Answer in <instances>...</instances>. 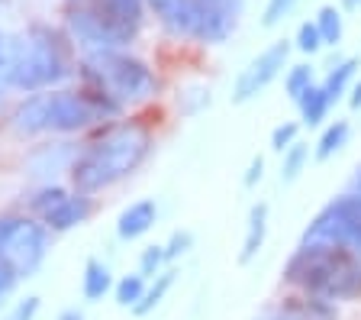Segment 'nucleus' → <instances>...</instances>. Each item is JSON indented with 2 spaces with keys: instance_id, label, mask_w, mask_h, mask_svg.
<instances>
[{
  "instance_id": "1a4fd4ad",
  "label": "nucleus",
  "mask_w": 361,
  "mask_h": 320,
  "mask_svg": "<svg viewBox=\"0 0 361 320\" xmlns=\"http://www.w3.org/2000/svg\"><path fill=\"white\" fill-rule=\"evenodd\" d=\"M287 59H290V42H287V39H278V42H271L264 52H258L255 59L239 71V78H235L233 104H248V100H255L258 94L284 71Z\"/></svg>"
},
{
  "instance_id": "39448f33",
  "label": "nucleus",
  "mask_w": 361,
  "mask_h": 320,
  "mask_svg": "<svg viewBox=\"0 0 361 320\" xmlns=\"http://www.w3.org/2000/svg\"><path fill=\"white\" fill-rule=\"evenodd\" d=\"M284 282L323 301L361 297V259L342 246L300 243L284 266Z\"/></svg>"
},
{
  "instance_id": "412c9836",
  "label": "nucleus",
  "mask_w": 361,
  "mask_h": 320,
  "mask_svg": "<svg viewBox=\"0 0 361 320\" xmlns=\"http://www.w3.org/2000/svg\"><path fill=\"white\" fill-rule=\"evenodd\" d=\"M348 133H352V126H348V120H336L329 123L323 130V136H319V143H316V159L323 162L329 159V155H336L342 146L348 143Z\"/></svg>"
},
{
  "instance_id": "9d476101",
  "label": "nucleus",
  "mask_w": 361,
  "mask_h": 320,
  "mask_svg": "<svg viewBox=\"0 0 361 320\" xmlns=\"http://www.w3.org/2000/svg\"><path fill=\"white\" fill-rule=\"evenodd\" d=\"M68 4H81L94 16H100L120 36L123 46H129L139 36L145 20V0H68Z\"/></svg>"
},
{
  "instance_id": "5701e85b",
  "label": "nucleus",
  "mask_w": 361,
  "mask_h": 320,
  "mask_svg": "<svg viewBox=\"0 0 361 320\" xmlns=\"http://www.w3.org/2000/svg\"><path fill=\"white\" fill-rule=\"evenodd\" d=\"M316 26L323 36V46H338L342 42V13L336 7H323L316 13Z\"/></svg>"
},
{
  "instance_id": "dca6fc26",
  "label": "nucleus",
  "mask_w": 361,
  "mask_h": 320,
  "mask_svg": "<svg viewBox=\"0 0 361 320\" xmlns=\"http://www.w3.org/2000/svg\"><path fill=\"white\" fill-rule=\"evenodd\" d=\"M329 107H332V100L326 97V91H323V84H310L307 91L300 94V100H297V110H300V120H303V126H319V123L326 120V114H329Z\"/></svg>"
},
{
  "instance_id": "aec40b11",
  "label": "nucleus",
  "mask_w": 361,
  "mask_h": 320,
  "mask_svg": "<svg viewBox=\"0 0 361 320\" xmlns=\"http://www.w3.org/2000/svg\"><path fill=\"white\" fill-rule=\"evenodd\" d=\"M65 194H68V188H61V184H55V182H45L42 188H36L30 198H26V211H30L32 217H39V220H42L45 213L52 211V207L59 204Z\"/></svg>"
},
{
  "instance_id": "ddd939ff",
  "label": "nucleus",
  "mask_w": 361,
  "mask_h": 320,
  "mask_svg": "<svg viewBox=\"0 0 361 320\" xmlns=\"http://www.w3.org/2000/svg\"><path fill=\"white\" fill-rule=\"evenodd\" d=\"M278 314H281V320H336L332 301L303 295V291H300V297H290L287 304H281Z\"/></svg>"
},
{
  "instance_id": "473e14b6",
  "label": "nucleus",
  "mask_w": 361,
  "mask_h": 320,
  "mask_svg": "<svg viewBox=\"0 0 361 320\" xmlns=\"http://www.w3.org/2000/svg\"><path fill=\"white\" fill-rule=\"evenodd\" d=\"M262 175H264V159H262V155H255V159H252V165H248V172H245V178H242V182H245V188H255V184L262 182Z\"/></svg>"
},
{
  "instance_id": "2eb2a0df",
  "label": "nucleus",
  "mask_w": 361,
  "mask_h": 320,
  "mask_svg": "<svg viewBox=\"0 0 361 320\" xmlns=\"http://www.w3.org/2000/svg\"><path fill=\"white\" fill-rule=\"evenodd\" d=\"M113 272L106 262L100 259H87L84 262V275H81V295L84 301H104L106 295L113 291Z\"/></svg>"
},
{
  "instance_id": "cd10ccee",
  "label": "nucleus",
  "mask_w": 361,
  "mask_h": 320,
  "mask_svg": "<svg viewBox=\"0 0 361 320\" xmlns=\"http://www.w3.org/2000/svg\"><path fill=\"white\" fill-rule=\"evenodd\" d=\"M20 282H23V278L16 275V268L10 266L4 256H0V307L13 297V291H16V285H20Z\"/></svg>"
},
{
  "instance_id": "4468645a",
  "label": "nucleus",
  "mask_w": 361,
  "mask_h": 320,
  "mask_svg": "<svg viewBox=\"0 0 361 320\" xmlns=\"http://www.w3.org/2000/svg\"><path fill=\"white\" fill-rule=\"evenodd\" d=\"M264 237H268V204H255L248 211V227H245V239H242V252H239V262H252L258 256V249L264 246Z\"/></svg>"
},
{
  "instance_id": "6e6552de",
  "label": "nucleus",
  "mask_w": 361,
  "mask_h": 320,
  "mask_svg": "<svg viewBox=\"0 0 361 320\" xmlns=\"http://www.w3.org/2000/svg\"><path fill=\"white\" fill-rule=\"evenodd\" d=\"M300 243L342 246L361 259V198L358 194H338L307 223Z\"/></svg>"
},
{
  "instance_id": "c9c22d12",
  "label": "nucleus",
  "mask_w": 361,
  "mask_h": 320,
  "mask_svg": "<svg viewBox=\"0 0 361 320\" xmlns=\"http://www.w3.org/2000/svg\"><path fill=\"white\" fill-rule=\"evenodd\" d=\"M342 7H345V10H358L361 0H342Z\"/></svg>"
},
{
  "instance_id": "72a5a7b5",
  "label": "nucleus",
  "mask_w": 361,
  "mask_h": 320,
  "mask_svg": "<svg viewBox=\"0 0 361 320\" xmlns=\"http://www.w3.org/2000/svg\"><path fill=\"white\" fill-rule=\"evenodd\" d=\"M59 320H84V311H78V307H65V311L59 314Z\"/></svg>"
},
{
  "instance_id": "6ab92c4d",
  "label": "nucleus",
  "mask_w": 361,
  "mask_h": 320,
  "mask_svg": "<svg viewBox=\"0 0 361 320\" xmlns=\"http://www.w3.org/2000/svg\"><path fill=\"white\" fill-rule=\"evenodd\" d=\"M145 288H149V278H145L142 272H133V275H123L120 282L113 285V297H116L120 307H129V311H133V307L142 301Z\"/></svg>"
},
{
  "instance_id": "20e7f679",
  "label": "nucleus",
  "mask_w": 361,
  "mask_h": 320,
  "mask_svg": "<svg viewBox=\"0 0 361 320\" xmlns=\"http://www.w3.org/2000/svg\"><path fill=\"white\" fill-rule=\"evenodd\" d=\"M78 84L84 91L97 94L100 100L126 114L129 107L145 104L158 94V78L142 59L129 55L126 49H104V52H84L78 59Z\"/></svg>"
},
{
  "instance_id": "423d86ee",
  "label": "nucleus",
  "mask_w": 361,
  "mask_h": 320,
  "mask_svg": "<svg viewBox=\"0 0 361 320\" xmlns=\"http://www.w3.org/2000/svg\"><path fill=\"white\" fill-rule=\"evenodd\" d=\"M145 7L158 16V23L168 32L207 46L223 42L239 20V10L223 0H145Z\"/></svg>"
},
{
  "instance_id": "bb28decb",
  "label": "nucleus",
  "mask_w": 361,
  "mask_h": 320,
  "mask_svg": "<svg viewBox=\"0 0 361 320\" xmlns=\"http://www.w3.org/2000/svg\"><path fill=\"white\" fill-rule=\"evenodd\" d=\"M190 246H194V233H190V230H174V233H171V239H168V243H165L168 266H171V262H178L180 256H188V252H190Z\"/></svg>"
},
{
  "instance_id": "a878e982",
  "label": "nucleus",
  "mask_w": 361,
  "mask_h": 320,
  "mask_svg": "<svg viewBox=\"0 0 361 320\" xmlns=\"http://www.w3.org/2000/svg\"><path fill=\"white\" fill-rule=\"evenodd\" d=\"M297 49L300 52H307V55H313V52H319L323 49V36H319V26H316V20H307V23H300V30H297Z\"/></svg>"
},
{
  "instance_id": "b1692460",
  "label": "nucleus",
  "mask_w": 361,
  "mask_h": 320,
  "mask_svg": "<svg viewBox=\"0 0 361 320\" xmlns=\"http://www.w3.org/2000/svg\"><path fill=\"white\" fill-rule=\"evenodd\" d=\"M310 84H313V69H310V65H293V69L287 71V78H284V91H287V97L297 104L300 94L307 91Z\"/></svg>"
},
{
  "instance_id": "f704fd0d",
  "label": "nucleus",
  "mask_w": 361,
  "mask_h": 320,
  "mask_svg": "<svg viewBox=\"0 0 361 320\" xmlns=\"http://www.w3.org/2000/svg\"><path fill=\"white\" fill-rule=\"evenodd\" d=\"M352 107H355V110L361 107V81H358V84H352Z\"/></svg>"
},
{
  "instance_id": "7ed1b4c3",
  "label": "nucleus",
  "mask_w": 361,
  "mask_h": 320,
  "mask_svg": "<svg viewBox=\"0 0 361 320\" xmlns=\"http://www.w3.org/2000/svg\"><path fill=\"white\" fill-rule=\"evenodd\" d=\"M78 71V55L71 36L49 23H32L20 39H13L7 88L20 94L59 88Z\"/></svg>"
},
{
  "instance_id": "0eeeda50",
  "label": "nucleus",
  "mask_w": 361,
  "mask_h": 320,
  "mask_svg": "<svg viewBox=\"0 0 361 320\" xmlns=\"http://www.w3.org/2000/svg\"><path fill=\"white\" fill-rule=\"evenodd\" d=\"M52 243V230L32 213H0V256L20 278H32L42 268Z\"/></svg>"
},
{
  "instance_id": "7c9ffc66",
  "label": "nucleus",
  "mask_w": 361,
  "mask_h": 320,
  "mask_svg": "<svg viewBox=\"0 0 361 320\" xmlns=\"http://www.w3.org/2000/svg\"><path fill=\"white\" fill-rule=\"evenodd\" d=\"M10 61H13V39L7 32H0V88H7Z\"/></svg>"
},
{
  "instance_id": "f3484780",
  "label": "nucleus",
  "mask_w": 361,
  "mask_h": 320,
  "mask_svg": "<svg viewBox=\"0 0 361 320\" xmlns=\"http://www.w3.org/2000/svg\"><path fill=\"white\" fill-rule=\"evenodd\" d=\"M358 69H361V61L358 59H342L338 65H332L329 69V75L323 78V91H326V97L336 104V100H342V94L348 91L355 84V75H358Z\"/></svg>"
},
{
  "instance_id": "a211bd4d",
  "label": "nucleus",
  "mask_w": 361,
  "mask_h": 320,
  "mask_svg": "<svg viewBox=\"0 0 361 320\" xmlns=\"http://www.w3.org/2000/svg\"><path fill=\"white\" fill-rule=\"evenodd\" d=\"M174 268H161V272L155 275V278H149V288H145V295H142V301H139V304L133 307V314L135 317H149L152 311H155L158 304H161V301H165V295L168 291H171V285H174Z\"/></svg>"
},
{
  "instance_id": "f03ea898",
  "label": "nucleus",
  "mask_w": 361,
  "mask_h": 320,
  "mask_svg": "<svg viewBox=\"0 0 361 320\" xmlns=\"http://www.w3.org/2000/svg\"><path fill=\"white\" fill-rule=\"evenodd\" d=\"M106 100L97 94L78 88H45V91H32L10 110V126L20 136H45V133H59V136H71V133L94 130L100 123L120 120Z\"/></svg>"
},
{
  "instance_id": "2f4dec72",
  "label": "nucleus",
  "mask_w": 361,
  "mask_h": 320,
  "mask_svg": "<svg viewBox=\"0 0 361 320\" xmlns=\"http://www.w3.org/2000/svg\"><path fill=\"white\" fill-rule=\"evenodd\" d=\"M36 314H39V297L30 295V297H23V301H16V307L4 320H36Z\"/></svg>"
},
{
  "instance_id": "c756f323",
  "label": "nucleus",
  "mask_w": 361,
  "mask_h": 320,
  "mask_svg": "<svg viewBox=\"0 0 361 320\" xmlns=\"http://www.w3.org/2000/svg\"><path fill=\"white\" fill-rule=\"evenodd\" d=\"M297 133H300L297 123H281V126H274V133H271V149H274V153L290 149V146L297 143Z\"/></svg>"
},
{
  "instance_id": "393cba45",
  "label": "nucleus",
  "mask_w": 361,
  "mask_h": 320,
  "mask_svg": "<svg viewBox=\"0 0 361 320\" xmlns=\"http://www.w3.org/2000/svg\"><path fill=\"white\" fill-rule=\"evenodd\" d=\"M161 268H168V256H165V243H155V246H145L142 256H139V272L145 278H155Z\"/></svg>"
},
{
  "instance_id": "4be33fe9",
  "label": "nucleus",
  "mask_w": 361,
  "mask_h": 320,
  "mask_svg": "<svg viewBox=\"0 0 361 320\" xmlns=\"http://www.w3.org/2000/svg\"><path fill=\"white\" fill-rule=\"evenodd\" d=\"M284 159H281V182L284 184H290V182H297L300 178V172L307 168V159H310V149H307V143H297L290 146V149H284Z\"/></svg>"
},
{
  "instance_id": "f257e3e1",
  "label": "nucleus",
  "mask_w": 361,
  "mask_h": 320,
  "mask_svg": "<svg viewBox=\"0 0 361 320\" xmlns=\"http://www.w3.org/2000/svg\"><path fill=\"white\" fill-rule=\"evenodd\" d=\"M155 136H152L149 123L142 120H110L100 123V130L94 139L78 149L75 162H71V184L75 191L84 194H97L113 184H120L123 178L135 175L142 162L149 159Z\"/></svg>"
},
{
  "instance_id": "9b49d317",
  "label": "nucleus",
  "mask_w": 361,
  "mask_h": 320,
  "mask_svg": "<svg viewBox=\"0 0 361 320\" xmlns=\"http://www.w3.org/2000/svg\"><path fill=\"white\" fill-rule=\"evenodd\" d=\"M90 213H94V201H90V194H84V191H68L65 198L42 217V223L52 230V233H68V230L87 223Z\"/></svg>"
},
{
  "instance_id": "e433bc0d",
  "label": "nucleus",
  "mask_w": 361,
  "mask_h": 320,
  "mask_svg": "<svg viewBox=\"0 0 361 320\" xmlns=\"http://www.w3.org/2000/svg\"><path fill=\"white\" fill-rule=\"evenodd\" d=\"M355 194L361 198V168H358V175H355Z\"/></svg>"
},
{
  "instance_id": "c85d7f7f",
  "label": "nucleus",
  "mask_w": 361,
  "mask_h": 320,
  "mask_svg": "<svg viewBox=\"0 0 361 320\" xmlns=\"http://www.w3.org/2000/svg\"><path fill=\"white\" fill-rule=\"evenodd\" d=\"M297 4H300V0H268V4H264V13H262V23L264 26H278Z\"/></svg>"
},
{
  "instance_id": "f8f14e48",
  "label": "nucleus",
  "mask_w": 361,
  "mask_h": 320,
  "mask_svg": "<svg viewBox=\"0 0 361 320\" xmlns=\"http://www.w3.org/2000/svg\"><path fill=\"white\" fill-rule=\"evenodd\" d=\"M158 220V204L152 198H139L129 207H123L120 217H116V237L123 243H133V239L145 237Z\"/></svg>"
}]
</instances>
